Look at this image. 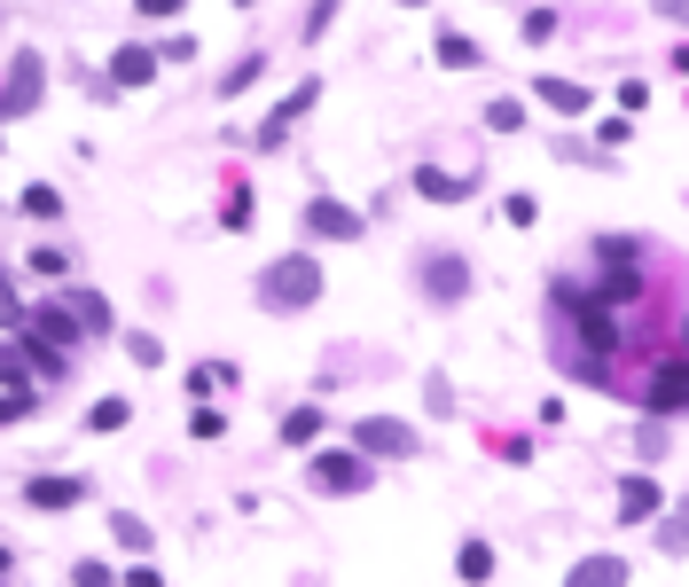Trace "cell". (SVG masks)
I'll return each mask as SVG.
<instances>
[{"label":"cell","mask_w":689,"mask_h":587,"mask_svg":"<svg viewBox=\"0 0 689 587\" xmlns=\"http://www.w3.org/2000/svg\"><path fill=\"white\" fill-rule=\"evenodd\" d=\"M227 376H235L227 361H197V369H189V392H197V399H212V392H220Z\"/></svg>","instance_id":"29"},{"label":"cell","mask_w":689,"mask_h":587,"mask_svg":"<svg viewBox=\"0 0 689 587\" xmlns=\"http://www.w3.org/2000/svg\"><path fill=\"white\" fill-rule=\"evenodd\" d=\"M321 431H329V415H321V407H314V399H306V407H290V415H283V447H314V439H321Z\"/></svg>","instance_id":"21"},{"label":"cell","mask_w":689,"mask_h":587,"mask_svg":"<svg viewBox=\"0 0 689 587\" xmlns=\"http://www.w3.org/2000/svg\"><path fill=\"white\" fill-rule=\"evenodd\" d=\"M337 24V0H314V9H306V40H321Z\"/></svg>","instance_id":"42"},{"label":"cell","mask_w":689,"mask_h":587,"mask_svg":"<svg viewBox=\"0 0 689 587\" xmlns=\"http://www.w3.org/2000/svg\"><path fill=\"white\" fill-rule=\"evenodd\" d=\"M533 95H541L556 118H587V110H595V95L580 87V78H533Z\"/></svg>","instance_id":"15"},{"label":"cell","mask_w":689,"mask_h":587,"mask_svg":"<svg viewBox=\"0 0 689 587\" xmlns=\"http://www.w3.org/2000/svg\"><path fill=\"white\" fill-rule=\"evenodd\" d=\"M126 361H134V369H165V338H157V329H134V338H126Z\"/></svg>","instance_id":"25"},{"label":"cell","mask_w":689,"mask_h":587,"mask_svg":"<svg viewBox=\"0 0 689 587\" xmlns=\"http://www.w3.org/2000/svg\"><path fill=\"white\" fill-rule=\"evenodd\" d=\"M431 55H439L447 71H478V63H486V47H478L470 32H439V40H431Z\"/></svg>","instance_id":"20"},{"label":"cell","mask_w":689,"mask_h":587,"mask_svg":"<svg viewBox=\"0 0 689 587\" xmlns=\"http://www.w3.org/2000/svg\"><path fill=\"white\" fill-rule=\"evenodd\" d=\"M134 9H141L149 24H172V17H181V0H134Z\"/></svg>","instance_id":"44"},{"label":"cell","mask_w":689,"mask_h":587,"mask_svg":"<svg viewBox=\"0 0 689 587\" xmlns=\"http://www.w3.org/2000/svg\"><path fill=\"white\" fill-rule=\"evenodd\" d=\"M157 63H165V55H157L149 40H126V47L110 55V87H118V95H126V87H149V78H157Z\"/></svg>","instance_id":"11"},{"label":"cell","mask_w":689,"mask_h":587,"mask_svg":"<svg viewBox=\"0 0 689 587\" xmlns=\"http://www.w3.org/2000/svg\"><path fill=\"white\" fill-rule=\"evenodd\" d=\"M595 134H603V149H619V141H627V134H635V118H627V110H619V118H603V126H595Z\"/></svg>","instance_id":"43"},{"label":"cell","mask_w":689,"mask_h":587,"mask_svg":"<svg viewBox=\"0 0 689 587\" xmlns=\"http://www.w3.org/2000/svg\"><path fill=\"white\" fill-rule=\"evenodd\" d=\"M24 501H32V510H47V517H63V510H78V501H86V478L47 470V478H32V485H24Z\"/></svg>","instance_id":"8"},{"label":"cell","mask_w":689,"mask_h":587,"mask_svg":"<svg viewBox=\"0 0 689 587\" xmlns=\"http://www.w3.org/2000/svg\"><path fill=\"white\" fill-rule=\"evenodd\" d=\"M306 478H314L321 493H369V478H377V470H369V455H361V447H337V455H314V470H306Z\"/></svg>","instance_id":"4"},{"label":"cell","mask_w":689,"mask_h":587,"mask_svg":"<svg viewBox=\"0 0 689 587\" xmlns=\"http://www.w3.org/2000/svg\"><path fill=\"white\" fill-rule=\"evenodd\" d=\"M9 564H17V556H9V548H0V579H9Z\"/></svg>","instance_id":"49"},{"label":"cell","mask_w":689,"mask_h":587,"mask_svg":"<svg viewBox=\"0 0 689 587\" xmlns=\"http://www.w3.org/2000/svg\"><path fill=\"white\" fill-rule=\"evenodd\" d=\"M110 541H118V548H134V556H149V548H157V533H149L134 510H110Z\"/></svg>","instance_id":"22"},{"label":"cell","mask_w":689,"mask_h":587,"mask_svg":"<svg viewBox=\"0 0 689 587\" xmlns=\"http://www.w3.org/2000/svg\"><path fill=\"white\" fill-rule=\"evenodd\" d=\"M24 321H32V306L17 298V282H9V275H0V329H24Z\"/></svg>","instance_id":"32"},{"label":"cell","mask_w":689,"mask_h":587,"mask_svg":"<svg viewBox=\"0 0 689 587\" xmlns=\"http://www.w3.org/2000/svg\"><path fill=\"white\" fill-rule=\"evenodd\" d=\"M361 227H369V220H361L353 204H337V196H314V204H306V235H314V243H361Z\"/></svg>","instance_id":"7"},{"label":"cell","mask_w":689,"mask_h":587,"mask_svg":"<svg viewBox=\"0 0 689 587\" xmlns=\"http://www.w3.org/2000/svg\"><path fill=\"white\" fill-rule=\"evenodd\" d=\"M24 376H40V384H55V376H71V353L63 345H47V338H32V329H24Z\"/></svg>","instance_id":"18"},{"label":"cell","mask_w":689,"mask_h":587,"mask_svg":"<svg viewBox=\"0 0 689 587\" xmlns=\"http://www.w3.org/2000/svg\"><path fill=\"white\" fill-rule=\"evenodd\" d=\"M658 548H666V556H689V510H674V517L658 525Z\"/></svg>","instance_id":"31"},{"label":"cell","mask_w":689,"mask_h":587,"mask_svg":"<svg viewBox=\"0 0 689 587\" xmlns=\"http://www.w3.org/2000/svg\"><path fill=\"white\" fill-rule=\"evenodd\" d=\"M220 227H251V189H227V204H220Z\"/></svg>","instance_id":"37"},{"label":"cell","mask_w":689,"mask_h":587,"mask_svg":"<svg viewBox=\"0 0 689 587\" xmlns=\"http://www.w3.org/2000/svg\"><path fill=\"white\" fill-rule=\"evenodd\" d=\"M407 189H415L423 204H463V196H470V181L439 173V164H415V173H407Z\"/></svg>","instance_id":"17"},{"label":"cell","mask_w":689,"mask_h":587,"mask_svg":"<svg viewBox=\"0 0 689 587\" xmlns=\"http://www.w3.org/2000/svg\"><path fill=\"white\" fill-rule=\"evenodd\" d=\"M658 424H666V415H650V424L635 431V455H643V462H666V431H658Z\"/></svg>","instance_id":"34"},{"label":"cell","mask_w":689,"mask_h":587,"mask_svg":"<svg viewBox=\"0 0 689 587\" xmlns=\"http://www.w3.org/2000/svg\"><path fill=\"white\" fill-rule=\"evenodd\" d=\"M24 329H32V338H47V345H63V353H71L78 338H86V329L71 321V306H63V298H47V306H32V321H24Z\"/></svg>","instance_id":"12"},{"label":"cell","mask_w":689,"mask_h":587,"mask_svg":"<svg viewBox=\"0 0 689 587\" xmlns=\"http://www.w3.org/2000/svg\"><path fill=\"white\" fill-rule=\"evenodd\" d=\"M126 424H134L126 399H95V407H86V431H126Z\"/></svg>","instance_id":"26"},{"label":"cell","mask_w":689,"mask_h":587,"mask_svg":"<svg viewBox=\"0 0 689 587\" xmlns=\"http://www.w3.org/2000/svg\"><path fill=\"white\" fill-rule=\"evenodd\" d=\"M40 399H32V384H17V392H0V424H24Z\"/></svg>","instance_id":"35"},{"label":"cell","mask_w":689,"mask_h":587,"mask_svg":"<svg viewBox=\"0 0 689 587\" xmlns=\"http://www.w3.org/2000/svg\"><path fill=\"white\" fill-rule=\"evenodd\" d=\"M658 510H666L658 478H650V470H627V478H619V525H650Z\"/></svg>","instance_id":"9"},{"label":"cell","mask_w":689,"mask_h":587,"mask_svg":"<svg viewBox=\"0 0 689 587\" xmlns=\"http://www.w3.org/2000/svg\"><path fill=\"white\" fill-rule=\"evenodd\" d=\"M556 32V9H526V47H541Z\"/></svg>","instance_id":"39"},{"label":"cell","mask_w":689,"mask_h":587,"mask_svg":"<svg viewBox=\"0 0 689 587\" xmlns=\"http://www.w3.org/2000/svg\"><path fill=\"white\" fill-rule=\"evenodd\" d=\"M643 407H650V415H689V361H681V353L650 369V384H643Z\"/></svg>","instance_id":"6"},{"label":"cell","mask_w":689,"mask_h":587,"mask_svg":"<svg viewBox=\"0 0 689 587\" xmlns=\"http://www.w3.org/2000/svg\"><path fill=\"white\" fill-rule=\"evenodd\" d=\"M63 306H71V321L86 329V338H110V329H118V313H110L103 290H63Z\"/></svg>","instance_id":"14"},{"label":"cell","mask_w":689,"mask_h":587,"mask_svg":"<svg viewBox=\"0 0 689 587\" xmlns=\"http://www.w3.org/2000/svg\"><path fill=\"white\" fill-rule=\"evenodd\" d=\"M353 447L369 462H400V455H423V439L400 424V415H369V424H353Z\"/></svg>","instance_id":"3"},{"label":"cell","mask_w":689,"mask_h":587,"mask_svg":"<svg viewBox=\"0 0 689 587\" xmlns=\"http://www.w3.org/2000/svg\"><path fill=\"white\" fill-rule=\"evenodd\" d=\"M666 63H674V71H681V78H689V40H681V47H674V55H666Z\"/></svg>","instance_id":"47"},{"label":"cell","mask_w":689,"mask_h":587,"mask_svg":"<svg viewBox=\"0 0 689 587\" xmlns=\"http://www.w3.org/2000/svg\"><path fill=\"white\" fill-rule=\"evenodd\" d=\"M40 95H47V63H40V55H17V71H9V95H0V118L32 110Z\"/></svg>","instance_id":"10"},{"label":"cell","mask_w":689,"mask_h":587,"mask_svg":"<svg viewBox=\"0 0 689 587\" xmlns=\"http://www.w3.org/2000/svg\"><path fill=\"white\" fill-rule=\"evenodd\" d=\"M17 212H24V220H63V196H55L47 181H32V189L17 196Z\"/></svg>","instance_id":"23"},{"label":"cell","mask_w":689,"mask_h":587,"mask_svg":"<svg viewBox=\"0 0 689 587\" xmlns=\"http://www.w3.org/2000/svg\"><path fill=\"white\" fill-rule=\"evenodd\" d=\"M643 267H595V290L587 298H603V306H643Z\"/></svg>","instance_id":"13"},{"label":"cell","mask_w":689,"mask_h":587,"mask_svg":"<svg viewBox=\"0 0 689 587\" xmlns=\"http://www.w3.org/2000/svg\"><path fill=\"white\" fill-rule=\"evenodd\" d=\"M400 9H423V0H400Z\"/></svg>","instance_id":"50"},{"label":"cell","mask_w":689,"mask_h":587,"mask_svg":"<svg viewBox=\"0 0 689 587\" xmlns=\"http://www.w3.org/2000/svg\"><path fill=\"white\" fill-rule=\"evenodd\" d=\"M627 556H580L572 572H564V587H627Z\"/></svg>","instance_id":"16"},{"label":"cell","mask_w":689,"mask_h":587,"mask_svg":"<svg viewBox=\"0 0 689 587\" xmlns=\"http://www.w3.org/2000/svg\"><path fill=\"white\" fill-rule=\"evenodd\" d=\"M658 17H666L674 32H689V0H658Z\"/></svg>","instance_id":"46"},{"label":"cell","mask_w":689,"mask_h":587,"mask_svg":"<svg viewBox=\"0 0 689 587\" xmlns=\"http://www.w3.org/2000/svg\"><path fill=\"white\" fill-rule=\"evenodd\" d=\"M189 439H212V447H220V439H227V415H220V407H197V415H189Z\"/></svg>","instance_id":"33"},{"label":"cell","mask_w":689,"mask_h":587,"mask_svg":"<svg viewBox=\"0 0 689 587\" xmlns=\"http://www.w3.org/2000/svg\"><path fill=\"white\" fill-rule=\"evenodd\" d=\"M71 587H118V572H110V564H95V556H86V564H71Z\"/></svg>","instance_id":"36"},{"label":"cell","mask_w":689,"mask_h":587,"mask_svg":"<svg viewBox=\"0 0 689 587\" xmlns=\"http://www.w3.org/2000/svg\"><path fill=\"white\" fill-rule=\"evenodd\" d=\"M314 103H321V78H298V87H290L267 118H258V149H283V141H290V126H298Z\"/></svg>","instance_id":"5"},{"label":"cell","mask_w":689,"mask_h":587,"mask_svg":"<svg viewBox=\"0 0 689 587\" xmlns=\"http://www.w3.org/2000/svg\"><path fill=\"white\" fill-rule=\"evenodd\" d=\"M314 298H321V259L314 250H290V259H275L258 275V306L267 313H306Z\"/></svg>","instance_id":"1"},{"label":"cell","mask_w":689,"mask_h":587,"mask_svg":"<svg viewBox=\"0 0 689 587\" xmlns=\"http://www.w3.org/2000/svg\"><path fill=\"white\" fill-rule=\"evenodd\" d=\"M415 282H423V298H431V306H463V298H470V282H478V275H470V250H447V243H439V250H423Z\"/></svg>","instance_id":"2"},{"label":"cell","mask_w":689,"mask_h":587,"mask_svg":"<svg viewBox=\"0 0 689 587\" xmlns=\"http://www.w3.org/2000/svg\"><path fill=\"white\" fill-rule=\"evenodd\" d=\"M635 259H643L635 235H603V243H595V267H635Z\"/></svg>","instance_id":"24"},{"label":"cell","mask_w":689,"mask_h":587,"mask_svg":"<svg viewBox=\"0 0 689 587\" xmlns=\"http://www.w3.org/2000/svg\"><path fill=\"white\" fill-rule=\"evenodd\" d=\"M423 399H431V415H455V384H447V376H431Z\"/></svg>","instance_id":"40"},{"label":"cell","mask_w":689,"mask_h":587,"mask_svg":"<svg viewBox=\"0 0 689 587\" xmlns=\"http://www.w3.org/2000/svg\"><path fill=\"white\" fill-rule=\"evenodd\" d=\"M643 103H650V78H619V110H627V118H635V110H643Z\"/></svg>","instance_id":"41"},{"label":"cell","mask_w":689,"mask_h":587,"mask_svg":"<svg viewBox=\"0 0 689 587\" xmlns=\"http://www.w3.org/2000/svg\"><path fill=\"white\" fill-rule=\"evenodd\" d=\"M486 126H494V134H526V103H517V95L486 103Z\"/></svg>","instance_id":"28"},{"label":"cell","mask_w":689,"mask_h":587,"mask_svg":"<svg viewBox=\"0 0 689 587\" xmlns=\"http://www.w3.org/2000/svg\"><path fill=\"white\" fill-rule=\"evenodd\" d=\"M501 220H509V227H533L541 204H533V196H501Z\"/></svg>","instance_id":"38"},{"label":"cell","mask_w":689,"mask_h":587,"mask_svg":"<svg viewBox=\"0 0 689 587\" xmlns=\"http://www.w3.org/2000/svg\"><path fill=\"white\" fill-rule=\"evenodd\" d=\"M258 71H267V55H243V63H227V78H220V103H227V95H243V87H258Z\"/></svg>","instance_id":"27"},{"label":"cell","mask_w":689,"mask_h":587,"mask_svg":"<svg viewBox=\"0 0 689 587\" xmlns=\"http://www.w3.org/2000/svg\"><path fill=\"white\" fill-rule=\"evenodd\" d=\"M118 579H126V587H165V572H157V564H126Z\"/></svg>","instance_id":"45"},{"label":"cell","mask_w":689,"mask_h":587,"mask_svg":"<svg viewBox=\"0 0 689 587\" xmlns=\"http://www.w3.org/2000/svg\"><path fill=\"white\" fill-rule=\"evenodd\" d=\"M32 275L63 282V275H71V250H63V243H40V250H32Z\"/></svg>","instance_id":"30"},{"label":"cell","mask_w":689,"mask_h":587,"mask_svg":"<svg viewBox=\"0 0 689 587\" xmlns=\"http://www.w3.org/2000/svg\"><path fill=\"white\" fill-rule=\"evenodd\" d=\"M455 579H463V587H486V579H494V541L470 533V541L455 548Z\"/></svg>","instance_id":"19"},{"label":"cell","mask_w":689,"mask_h":587,"mask_svg":"<svg viewBox=\"0 0 689 587\" xmlns=\"http://www.w3.org/2000/svg\"><path fill=\"white\" fill-rule=\"evenodd\" d=\"M681 361H689V313H681Z\"/></svg>","instance_id":"48"}]
</instances>
